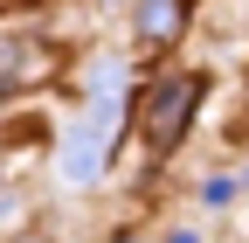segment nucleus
I'll return each mask as SVG.
<instances>
[{"label": "nucleus", "instance_id": "nucleus-1", "mask_svg": "<svg viewBox=\"0 0 249 243\" xmlns=\"http://www.w3.org/2000/svg\"><path fill=\"white\" fill-rule=\"evenodd\" d=\"M194 98H201V77H166L152 90V104H145V146L152 153H173L180 146L187 118H194Z\"/></svg>", "mask_w": 249, "mask_h": 243}, {"label": "nucleus", "instance_id": "nucleus-2", "mask_svg": "<svg viewBox=\"0 0 249 243\" xmlns=\"http://www.w3.org/2000/svg\"><path fill=\"white\" fill-rule=\"evenodd\" d=\"M111 132H118V98H104L97 111L83 118V132H76L70 146H62V153H70V160H62V181H76V188H83V181H97V167H104V146H111Z\"/></svg>", "mask_w": 249, "mask_h": 243}, {"label": "nucleus", "instance_id": "nucleus-3", "mask_svg": "<svg viewBox=\"0 0 249 243\" xmlns=\"http://www.w3.org/2000/svg\"><path fill=\"white\" fill-rule=\"evenodd\" d=\"M187 21V0H139V42H173Z\"/></svg>", "mask_w": 249, "mask_h": 243}, {"label": "nucleus", "instance_id": "nucleus-4", "mask_svg": "<svg viewBox=\"0 0 249 243\" xmlns=\"http://www.w3.org/2000/svg\"><path fill=\"white\" fill-rule=\"evenodd\" d=\"M42 63H49V56L28 49V35H0V77H7V83H14V77H35Z\"/></svg>", "mask_w": 249, "mask_h": 243}, {"label": "nucleus", "instance_id": "nucleus-5", "mask_svg": "<svg viewBox=\"0 0 249 243\" xmlns=\"http://www.w3.org/2000/svg\"><path fill=\"white\" fill-rule=\"evenodd\" d=\"M173 243H201V236H187V229H180V236H173Z\"/></svg>", "mask_w": 249, "mask_h": 243}]
</instances>
